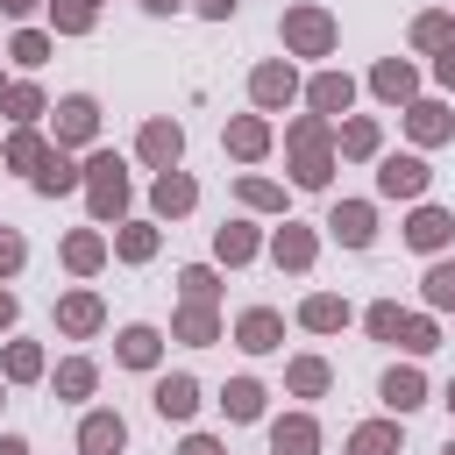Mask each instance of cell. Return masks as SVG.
Here are the masks:
<instances>
[{
    "instance_id": "1",
    "label": "cell",
    "mask_w": 455,
    "mask_h": 455,
    "mask_svg": "<svg viewBox=\"0 0 455 455\" xmlns=\"http://www.w3.org/2000/svg\"><path fill=\"white\" fill-rule=\"evenodd\" d=\"M85 171H92V206H100V213H121V199H128V178H121V164H114V156H92Z\"/></svg>"
},
{
    "instance_id": "2",
    "label": "cell",
    "mask_w": 455,
    "mask_h": 455,
    "mask_svg": "<svg viewBox=\"0 0 455 455\" xmlns=\"http://www.w3.org/2000/svg\"><path fill=\"white\" fill-rule=\"evenodd\" d=\"M284 36L306 50V57H320L327 43H334V28H327V14H313V7H299V14H284Z\"/></svg>"
},
{
    "instance_id": "3",
    "label": "cell",
    "mask_w": 455,
    "mask_h": 455,
    "mask_svg": "<svg viewBox=\"0 0 455 455\" xmlns=\"http://www.w3.org/2000/svg\"><path fill=\"white\" fill-rule=\"evenodd\" d=\"M377 185H384L391 199H412V192L427 185V164H419V156H391V164L377 171Z\"/></svg>"
},
{
    "instance_id": "4",
    "label": "cell",
    "mask_w": 455,
    "mask_h": 455,
    "mask_svg": "<svg viewBox=\"0 0 455 455\" xmlns=\"http://www.w3.org/2000/svg\"><path fill=\"white\" fill-rule=\"evenodd\" d=\"M121 441H128V427H121L114 412H92V419L78 427V448H85V455H114Z\"/></svg>"
},
{
    "instance_id": "5",
    "label": "cell",
    "mask_w": 455,
    "mask_h": 455,
    "mask_svg": "<svg viewBox=\"0 0 455 455\" xmlns=\"http://www.w3.org/2000/svg\"><path fill=\"white\" fill-rule=\"evenodd\" d=\"M192 405H199V384L192 377H164L156 384V412L164 419H192Z\"/></svg>"
},
{
    "instance_id": "6",
    "label": "cell",
    "mask_w": 455,
    "mask_h": 455,
    "mask_svg": "<svg viewBox=\"0 0 455 455\" xmlns=\"http://www.w3.org/2000/svg\"><path fill=\"white\" fill-rule=\"evenodd\" d=\"M178 149H185V135H178L171 121H149V128H142V156H149V164H164V171H171V164H178Z\"/></svg>"
},
{
    "instance_id": "7",
    "label": "cell",
    "mask_w": 455,
    "mask_h": 455,
    "mask_svg": "<svg viewBox=\"0 0 455 455\" xmlns=\"http://www.w3.org/2000/svg\"><path fill=\"white\" fill-rule=\"evenodd\" d=\"M448 228H455V220H448V213H441V206H419V213H412V228H405V235H412V249H441V242H448Z\"/></svg>"
},
{
    "instance_id": "8",
    "label": "cell",
    "mask_w": 455,
    "mask_h": 455,
    "mask_svg": "<svg viewBox=\"0 0 455 455\" xmlns=\"http://www.w3.org/2000/svg\"><path fill=\"white\" fill-rule=\"evenodd\" d=\"M384 398H391V412H412V405H427V384H419V370H391V377H384Z\"/></svg>"
},
{
    "instance_id": "9",
    "label": "cell",
    "mask_w": 455,
    "mask_h": 455,
    "mask_svg": "<svg viewBox=\"0 0 455 455\" xmlns=\"http://www.w3.org/2000/svg\"><path fill=\"white\" fill-rule=\"evenodd\" d=\"M92 121H100V114H92V100H64V107H57V135H64V142H85V135H92Z\"/></svg>"
},
{
    "instance_id": "10",
    "label": "cell",
    "mask_w": 455,
    "mask_h": 455,
    "mask_svg": "<svg viewBox=\"0 0 455 455\" xmlns=\"http://www.w3.org/2000/svg\"><path fill=\"white\" fill-rule=\"evenodd\" d=\"M348 249H370V206H334V220H327Z\"/></svg>"
},
{
    "instance_id": "11",
    "label": "cell",
    "mask_w": 455,
    "mask_h": 455,
    "mask_svg": "<svg viewBox=\"0 0 455 455\" xmlns=\"http://www.w3.org/2000/svg\"><path fill=\"white\" fill-rule=\"evenodd\" d=\"M270 441H277V455H313V448H320L313 419H277V434H270Z\"/></svg>"
},
{
    "instance_id": "12",
    "label": "cell",
    "mask_w": 455,
    "mask_h": 455,
    "mask_svg": "<svg viewBox=\"0 0 455 455\" xmlns=\"http://www.w3.org/2000/svg\"><path fill=\"white\" fill-rule=\"evenodd\" d=\"M256 100H263V107H284V100H291V71H284V64H263V71H256Z\"/></svg>"
},
{
    "instance_id": "13",
    "label": "cell",
    "mask_w": 455,
    "mask_h": 455,
    "mask_svg": "<svg viewBox=\"0 0 455 455\" xmlns=\"http://www.w3.org/2000/svg\"><path fill=\"white\" fill-rule=\"evenodd\" d=\"M57 320H64L71 334H92V327H100V299H85V291H78V299H64V306H57Z\"/></svg>"
},
{
    "instance_id": "14",
    "label": "cell",
    "mask_w": 455,
    "mask_h": 455,
    "mask_svg": "<svg viewBox=\"0 0 455 455\" xmlns=\"http://www.w3.org/2000/svg\"><path fill=\"white\" fill-rule=\"evenodd\" d=\"M242 348H277V313H242Z\"/></svg>"
},
{
    "instance_id": "15",
    "label": "cell",
    "mask_w": 455,
    "mask_h": 455,
    "mask_svg": "<svg viewBox=\"0 0 455 455\" xmlns=\"http://www.w3.org/2000/svg\"><path fill=\"white\" fill-rule=\"evenodd\" d=\"M348 92H355V85H348V78H334V71H327V78H313V107H320V114H341V107H348Z\"/></svg>"
},
{
    "instance_id": "16",
    "label": "cell",
    "mask_w": 455,
    "mask_h": 455,
    "mask_svg": "<svg viewBox=\"0 0 455 455\" xmlns=\"http://www.w3.org/2000/svg\"><path fill=\"white\" fill-rule=\"evenodd\" d=\"M156 206H164V213H185V206H192V178L164 171V178H156Z\"/></svg>"
},
{
    "instance_id": "17",
    "label": "cell",
    "mask_w": 455,
    "mask_h": 455,
    "mask_svg": "<svg viewBox=\"0 0 455 455\" xmlns=\"http://www.w3.org/2000/svg\"><path fill=\"white\" fill-rule=\"evenodd\" d=\"M121 363H135V370L156 363V327H128V334H121Z\"/></svg>"
},
{
    "instance_id": "18",
    "label": "cell",
    "mask_w": 455,
    "mask_h": 455,
    "mask_svg": "<svg viewBox=\"0 0 455 455\" xmlns=\"http://www.w3.org/2000/svg\"><path fill=\"white\" fill-rule=\"evenodd\" d=\"M220 405H228V419H256V412H263V391L242 377V384H228V398H220Z\"/></svg>"
},
{
    "instance_id": "19",
    "label": "cell",
    "mask_w": 455,
    "mask_h": 455,
    "mask_svg": "<svg viewBox=\"0 0 455 455\" xmlns=\"http://www.w3.org/2000/svg\"><path fill=\"white\" fill-rule=\"evenodd\" d=\"M348 455H398V427H363L348 441Z\"/></svg>"
},
{
    "instance_id": "20",
    "label": "cell",
    "mask_w": 455,
    "mask_h": 455,
    "mask_svg": "<svg viewBox=\"0 0 455 455\" xmlns=\"http://www.w3.org/2000/svg\"><path fill=\"white\" fill-rule=\"evenodd\" d=\"M341 320H348V306H341V299H327V291H320V299H306V327H320V334H327V327H341Z\"/></svg>"
},
{
    "instance_id": "21",
    "label": "cell",
    "mask_w": 455,
    "mask_h": 455,
    "mask_svg": "<svg viewBox=\"0 0 455 455\" xmlns=\"http://www.w3.org/2000/svg\"><path fill=\"white\" fill-rule=\"evenodd\" d=\"M377 92L384 100H405L412 92V64H377Z\"/></svg>"
},
{
    "instance_id": "22",
    "label": "cell",
    "mask_w": 455,
    "mask_h": 455,
    "mask_svg": "<svg viewBox=\"0 0 455 455\" xmlns=\"http://www.w3.org/2000/svg\"><path fill=\"white\" fill-rule=\"evenodd\" d=\"M71 185H78V171H71L64 156H50V164L36 171V192H71Z\"/></svg>"
},
{
    "instance_id": "23",
    "label": "cell",
    "mask_w": 455,
    "mask_h": 455,
    "mask_svg": "<svg viewBox=\"0 0 455 455\" xmlns=\"http://www.w3.org/2000/svg\"><path fill=\"white\" fill-rule=\"evenodd\" d=\"M412 135H419V142H441V135H448V114H441V107H412Z\"/></svg>"
},
{
    "instance_id": "24",
    "label": "cell",
    "mask_w": 455,
    "mask_h": 455,
    "mask_svg": "<svg viewBox=\"0 0 455 455\" xmlns=\"http://www.w3.org/2000/svg\"><path fill=\"white\" fill-rule=\"evenodd\" d=\"M228 142H235V156H256L270 135H263V121H235V128H228Z\"/></svg>"
},
{
    "instance_id": "25",
    "label": "cell",
    "mask_w": 455,
    "mask_h": 455,
    "mask_svg": "<svg viewBox=\"0 0 455 455\" xmlns=\"http://www.w3.org/2000/svg\"><path fill=\"white\" fill-rule=\"evenodd\" d=\"M57 391H64V398H85V391H92V363H64V370H57Z\"/></svg>"
},
{
    "instance_id": "26",
    "label": "cell",
    "mask_w": 455,
    "mask_h": 455,
    "mask_svg": "<svg viewBox=\"0 0 455 455\" xmlns=\"http://www.w3.org/2000/svg\"><path fill=\"white\" fill-rule=\"evenodd\" d=\"M291 391H306V398H313V391H327V363H313V355H306V363H291Z\"/></svg>"
},
{
    "instance_id": "27",
    "label": "cell",
    "mask_w": 455,
    "mask_h": 455,
    "mask_svg": "<svg viewBox=\"0 0 455 455\" xmlns=\"http://www.w3.org/2000/svg\"><path fill=\"white\" fill-rule=\"evenodd\" d=\"M341 149H348V156H370V149H377V128H370V121H348V128H341Z\"/></svg>"
},
{
    "instance_id": "28",
    "label": "cell",
    "mask_w": 455,
    "mask_h": 455,
    "mask_svg": "<svg viewBox=\"0 0 455 455\" xmlns=\"http://www.w3.org/2000/svg\"><path fill=\"white\" fill-rule=\"evenodd\" d=\"M64 256H71V270H92V263H100V235H71Z\"/></svg>"
},
{
    "instance_id": "29",
    "label": "cell",
    "mask_w": 455,
    "mask_h": 455,
    "mask_svg": "<svg viewBox=\"0 0 455 455\" xmlns=\"http://www.w3.org/2000/svg\"><path fill=\"white\" fill-rule=\"evenodd\" d=\"M427 299H434V306H455V263L427 270Z\"/></svg>"
},
{
    "instance_id": "30",
    "label": "cell",
    "mask_w": 455,
    "mask_h": 455,
    "mask_svg": "<svg viewBox=\"0 0 455 455\" xmlns=\"http://www.w3.org/2000/svg\"><path fill=\"white\" fill-rule=\"evenodd\" d=\"M249 249H256V235H249V228H220V256H228V263H242Z\"/></svg>"
},
{
    "instance_id": "31",
    "label": "cell",
    "mask_w": 455,
    "mask_h": 455,
    "mask_svg": "<svg viewBox=\"0 0 455 455\" xmlns=\"http://www.w3.org/2000/svg\"><path fill=\"white\" fill-rule=\"evenodd\" d=\"M306 256H313V242H306L299 228H284V235H277V263H306Z\"/></svg>"
},
{
    "instance_id": "32",
    "label": "cell",
    "mask_w": 455,
    "mask_h": 455,
    "mask_svg": "<svg viewBox=\"0 0 455 455\" xmlns=\"http://www.w3.org/2000/svg\"><path fill=\"white\" fill-rule=\"evenodd\" d=\"M36 370H43V355H36L28 341H14V348H7V377H36Z\"/></svg>"
},
{
    "instance_id": "33",
    "label": "cell",
    "mask_w": 455,
    "mask_h": 455,
    "mask_svg": "<svg viewBox=\"0 0 455 455\" xmlns=\"http://www.w3.org/2000/svg\"><path fill=\"white\" fill-rule=\"evenodd\" d=\"M7 164H50V156H43L36 135H14V142H7Z\"/></svg>"
},
{
    "instance_id": "34",
    "label": "cell",
    "mask_w": 455,
    "mask_h": 455,
    "mask_svg": "<svg viewBox=\"0 0 455 455\" xmlns=\"http://www.w3.org/2000/svg\"><path fill=\"white\" fill-rule=\"evenodd\" d=\"M178 284H185V299H192V306H206V299H213V270H185Z\"/></svg>"
},
{
    "instance_id": "35",
    "label": "cell",
    "mask_w": 455,
    "mask_h": 455,
    "mask_svg": "<svg viewBox=\"0 0 455 455\" xmlns=\"http://www.w3.org/2000/svg\"><path fill=\"white\" fill-rule=\"evenodd\" d=\"M398 327H405V313H398V306H377V313H370V334H384V341H398Z\"/></svg>"
},
{
    "instance_id": "36",
    "label": "cell",
    "mask_w": 455,
    "mask_h": 455,
    "mask_svg": "<svg viewBox=\"0 0 455 455\" xmlns=\"http://www.w3.org/2000/svg\"><path fill=\"white\" fill-rule=\"evenodd\" d=\"M14 57H21V64H43L50 43H43V36H14Z\"/></svg>"
},
{
    "instance_id": "37",
    "label": "cell",
    "mask_w": 455,
    "mask_h": 455,
    "mask_svg": "<svg viewBox=\"0 0 455 455\" xmlns=\"http://www.w3.org/2000/svg\"><path fill=\"white\" fill-rule=\"evenodd\" d=\"M36 107H43V100H36V92H28V85H14V92H7V114H14V121H28V114H36Z\"/></svg>"
},
{
    "instance_id": "38",
    "label": "cell",
    "mask_w": 455,
    "mask_h": 455,
    "mask_svg": "<svg viewBox=\"0 0 455 455\" xmlns=\"http://www.w3.org/2000/svg\"><path fill=\"white\" fill-rule=\"evenodd\" d=\"M149 249H156L149 228H128V235H121V256H149Z\"/></svg>"
},
{
    "instance_id": "39",
    "label": "cell",
    "mask_w": 455,
    "mask_h": 455,
    "mask_svg": "<svg viewBox=\"0 0 455 455\" xmlns=\"http://www.w3.org/2000/svg\"><path fill=\"white\" fill-rule=\"evenodd\" d=\"M398 341H405V348H434V327H427V320H405Z\"/></svg>"
},
{
    "instance_id": "40",
    "label": "cell",
    "mask_w": 455,
    "mask_h": 455,
    "mask_svg": "<svg viewBox=\"0 0 455 455\" xmlns=\"http://www.w3.org/2000/svg\"><path fill=\"white\" fill-rule=\"evenodd\" d=\"M57 21H64V28H85V21H92V7H85V0H64V7H57Z\"/></svg>"
},
{
    "instance_id": "41",
    "label": "cell",
    "mask_w": 455,
    "mask_h": 455,
    "mask_svg": "<svg viewBox=\"0 0 455 455\" xmlns=\"http://www.w3.org/2000/svg\"><path fill=\"white\" fill-rule=\"evenodd\" d=\"M242 199H249V206H277V192H270L263 178H242Z\"/></svg>"
},
{
    "instance_id": "42",
    "label": "cell",
    "mask_w": 455,
    "mask_h": 455,
    "mask_svg": "<svg viewBox=\"0 0 455 455\" xmlns=\"http://www.w3.org/2000/svg\"><path fill=\"white\" fill-rule=\"evenodd\" d=\"M14 263H21V242H14V235H0V270H14Z\"/></svg>"
},
{
    "instance_id": "43",
    "label": "cell",
    "mask_w": 455,
    "mask_h": 455,
    "mask_svg": "<svg viewBox=\"0 0 455 455\" xmlns=\"http://www.w3.org/2000/svg\"><path fill=\"white\" fill-rule=\"evenodd\" d=\"M185 455H220V448H213L206 434H192V441H185Z\"/></svg>"
},
{
    "instance_id": "44",
    "label": "cell",
    "mask_w": 455,
    "mask_h": 455,
    "mask_svg": "<svg viewBox=\"0 0 455 455\" xmlns=\"http://www.w3.org/2000/svg\"><path fill=\"white\" fill-rule=\"evenodd\" d=\"M441 85H455V43L441 50Z\"/></svg>"
},
{
    "instance_id": "45",
    "label": "cell",
    "mask_w": 455,
    "mask_h": 455,
    "mask_svg": "<svg viewBox=\"0 0 455 455\" xmlns=\"http://www.w3.org/2000/svg\"><path fill=\"white\" fill-rule=\"evenodd\" d=\"M199 14H235V0H199Z\"/></svg>"
},
{
    "instance_id": "46",
    "label": "cell",
    "mask_w": 455,
    "mask_h": 455,
    "mask_svg": "<svg viewBox=\"0 0 455 455\" xmlns=\"http://www.w3.org/2000/svg\"><path fill=\"white\" fill-rule=\"evenodd\" d=\"M142 7H149V14H171V7H178V0H142Z\"/></svg>"
},
{
    "instance_id": "47",
    "label": "cell",
    "mask_w": 455,
    "mask_h": 455,
    "mask_svg": "<svg viewBox=\"0 0 455 455\" xmlns=\"http://www.w3.org/2000/svg\"><path fill=\"white\" fill-rule=\"evenodd\" d=\"M7 320H14V299H7V291H0V327H7Z\"/></svg>"
},
{
    "instance_id": "48",
    "label": "cell",
    "mask_w": 455,
    "mask_h": 455,
    "mask_svg": "<svg viewBox=\"0 0 455 455\" xmlns=\"http://www.w3.org/2000/svg\"><path fill=\"white\" fill-rule=\"evenodd\" d=\"M0 455H28V448H21V441H0Z\"/></svg>"
},
{
    "instance_id": "49",
    "label": "cell",
    "mask_w": 455,
    "mask_h": 455,
    "mask_svg": "<svg viewBox=\"0 0 455 455\" xmlns=\"http://www.w3.org/2000/svg\"><path fill=\"white\" fill-rule=\"evenodd\" d=\"M441 455H455V441H448V448H441Z\"/></svg>"
},
{
    "instance_id": "50",
    "label": "cell",
    "mask_w": 455,
    "mask_h": 455,
    "mask_svg": "<svg viewBox=\"0 0 455 455\" xmlns=\"http://www.w3.org/2000/svg\"><path fill=\"white\" fill-rule=\"evenodd\" d=\"M448 405H455V391H448Z\"/></svg>"
}]
</instances>
